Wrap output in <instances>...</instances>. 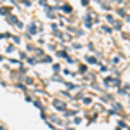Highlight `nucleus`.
<instances>
[{
  "instance_id": "obj_2",
  "label": "nucleus",
  "mask_w": 130,
  "mask_h": 130,
  "mask_svg": "<svg viewBox=\"0 0 130 130\" xmlns=\"http://www.w3.org/2000/svg\"><path fill=\"white\" fill-rule=\"evenodd\" d=\"M0 12H2V14H9V9H5V7H2V9H0Z\"/></svg>"
},
{
  "instance_id": "obj_3",
  "label": "nucleus",
  "mask_w": 130,
  "mask_h": 130,
  "mask_svg": "<svg viewBox=\"0 0 130 130\" xmlns=\"http://www.w3.org/2000/svg\"><path fill=\"white\" fill-rule=\"evenodd\" d=\"M0 130H5V128H4V127H0Z\"/></svg>"
},
{
  "instance_id": "obj_1",
  "label": "nucleus",
  "mask_w": 130,
  "mask_h": 130,
  "mask_svg": "<svg viewBox=\"0 0 130 130\" xmlns=\"http://www.w3.org/2000/svg\"><path fill=\"white\" fill-rule=\"evenodd\" d=\"M54 104H56V108H57V109H64V102H59V101H56Z\"/></svg>"
}]
</instances>
